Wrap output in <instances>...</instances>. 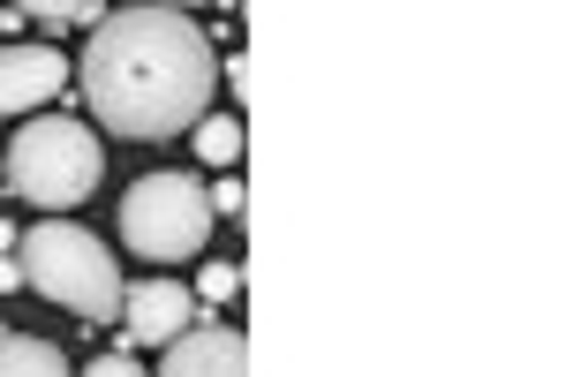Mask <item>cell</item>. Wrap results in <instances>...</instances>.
I'll return each mask as SVG.
<instances>
[{
    "label": "cell",
    "instance_id": "1",
    "mask_svg": "<svg viewBox=\"0 0 566 377\" xmlns=\"http://www.w3.org/2000/svg\"><path fill=\"white\" fill-rule=\"evenodd\" d=\"M84 98L98 128L159 144L175 128H197L219 84V53L197 31V15L181 8H114L98 15V31L84 45Z\"/></svg>",
    "mask_w": 566,
    "mask_h": 377
},
{
    "label": "cell",
    "instance_id": "2",
    "mask_svg": "<svg viewBox=\"0 0 566 377\" xmlns=\"http://www.w3.org/2000/svg\"><path fill=\"white\" fill-rule=\"evenodd\" d=\"M15 264H23V287H39L45 302L76 317H122V264L76 219H45L31 234H15Z\"/></svg>",
    "mask_w": 566,
    "mask_h": 377
},
{
    "label": "cell",
    "instance_id": "3",
    "mask_svg": "<svg viewBox=\"0 0 566 377\" xmlns=\"http://www.w3.org/2000/svg\"><path fill=\"white\" fill-rule=\"evenodd\" d=\"M98 174H106V151H98V136L76 114H39L8 144V159H0V181L39 211L84 205L91 189H98Z\"/></svg>",
    "mask_w": 566,
    "mask_h": 377
},
{
    "label": "cell",
    "instance_id": "4",
    "mask_svg": "<svg viewBox=\"0 0 566 377\" xmlns=\"http://www.w3.org/2000/svg\"><path fill=\"white\" fill-rule=\"evenodd\" d=\"M212 234V205H205V181L197 174H144L129 197H122V242L151 264H175L197 256Z\"/></svg>",
    "mask_w": 566,
    "mask_h": 377
},
{
    "label": "cell",
    "instance_id": "5",
    "mask_svg": "<svg viewBox=\"0 0 566 377\" xmlns=\"http://www.w3.org/2000/svg\"><path fill=\"white\" fill-rule=\"evenodd\" d=\"M197 325V294L181 280H136L122 287V339L129 347H175Z\"/></svg>",
    "mask_w": 566,
    "mask_h": 377
},
{
    "label": "cell",
    "instance_id": "6",
    "mask_svg": "<svg viewBox=\"0 0 566 377\" xmlns=\"http://www.w3.org/2000/svg\"><path fill=\"white\" fill-rule=\"evenodd\" d=\"M45 98H69V61L53 45H0V122L31 114Z\"/></svg>",
    "mask_w": 566,
    "mask_h": 377
},
{
    "label": "cell",
    "instance_id": "7",
    "mask_svg": "<svg viewBox=\"0 0 566 377\" xmlns=\"http://www.w3.org/2000/svg\"><path fill=\"white\" fill-rule=\"evenodd\" d=\"M159 377H250V347H242V333H227L219 317H197V325L167 347Z\"/></svg>",
    "mask_w": 566,
    "mask_h": 377
},
{
    "label": "cell",
    "instance_id": "8",
    "mask_svg": "<svg viewBox=\"0 0 566 377\" xmlns=\"http://www.w3.org/2000/svg\"><path fill=\"white\" fill-rule=\"evenodd\" d=\"M0 377H69V363L31 333H0Z\"/></svg>",
    "mask_w": 566,
    "mask_h": 377
},
{
    "label": "cell",
    "instance_id": "9",
    "mask_svg": "<svg viewBox=\"0 0 566 377\" xmlns=\"http://www.w3.org/2000/svg\"><path fill=\"white\" fill-rule=\"evenodd\" d=\"M197 159H205V167H234V159H242V122H234V114L197 122Z\"/></svg>",
    "mask_w": 566,
    "mask_h": 377
},
{
    "label": "cell",
    "instance_id": "10",
    "mask_svg": "<svg viewBox=\"0 0 566 377\" xmlns=\"http://www.w3.org/2000/svg\"><path fill=\"white\" fill-rule=\"evenodd\" d=\"M234 294H242V264H205V272H197V302H205V310L234 302Z\"/></svg>",
    "mask_w": 566,
    "mask_h": 377
},
{
    "label": "cell",
    "instance_id": "11",
    "mask_svg": "<svg viewBox=\"0 0 566 377\" xmlns=\"http://www.w3.org/2000/svg\"><path fill=\"white\" fill-rule=\"evenodd\" d=\"M205 205H212V219H242V211H250V189H242V174H227L219 189H205Z\"/></svg>",
    "mask_w": 566,
    "mask_h": 377
},
{
    "label": "cell",
    "instance_id": "12",
    "mask_svg": "<svg viewBox=\"0 0 566 377\" xmlns=\"http://www.w3.org/2000/svg\"><path fill=\"white\" fill-rule=\"evenodd\" d=\"M39 23H91L98 31V0H45Z\"/></svg>",
    "mask_w": 566,
    "mask_h": 377
},
{
    "label": "cell",
    "instance_id": "13",
    "mask_svg": "<svg viewBox=\"0 0 566 377\" xmlns=\"http://www.w3.org/2000/svg\"><path fill=\"white\" fill-rule=\"evenodd\" d=\"M84 377H144V370H136V355H98Z\"/></svg>",
    "mask_w": 566,
    "mask_h": 377
},
{
    "label": "cell",
    "instance_id": "14",
    "mask_svg": "<svg viewBox=\"0 0 566 377\" xmlns=\"http://www.w3.org/2000/svg\"><path fill=\"white\" fill-rule=\"evenodd\" d=\"M23 287V264H15V256H0V294H15Z\"/></svg>",
    "mask_w": 566,
    "mask_h": 377
},
{
    "label": "cell",
    "instance_id": "15",
    "mask_svg": "<svg viewBox=\"0 0 566 377\" xmlns=\"http://www.w3.org/2000/svg\"><path fill=\"white\" fill-rule=\"evenodd\" d=\"M8 250H15V227H8V219H0V256H8Z\"/></svg>",
    "mask_w": 566,
    "mask_h": 377
}]
</instances>
